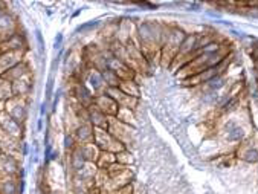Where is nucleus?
Segmentation results:
<instances>
[{"instance_id": "1a4fd4ad", "label": "nucleus", "mask_w": 258, "mask_h": 194, "mask_svg": "<svg viewBox=\"0 0 258 194\" xmlns=\"http://www.w3.org/2000/svg\"><path fill=\"white\" fill-rule=\"evenodd\" d=\"M76 147H78V145H76V139H75V136L68 135V136L64 138V148H66V150H69V151H74Z\"/></svg>"}, {"instance_id": "39448f33", "label": "nucleus", "mask_w": 258, "mask_h": 194, "mask_svg": "<svg viewBox=\"0 0 258 194\" xmlns=\"http://www.w3.org/2000/svg\"><path fill=\"white\" fill-rule=\"evenodd\" d=\"M101 74H102V80H104V84L107 89H120L122 78L116 72H113L110 69H104V71H101Z\"/></svg>"}, {"instance_id": "6e6552de", "label": "nucleus", "mask_w": 258, "mask_h": 194, "mask_svg": "<svg viewBox=\"0 0 258 194\" xmlns=\"http://www.w3.org/2000/svg\"><path fill=\"white\" fill-rule=\"evenodd\" d=\"M242 157L246 160V162H258V150L250 148V150L244 151Z\"/></svg>"}, {"instance_id": "f03ea898", "label": "nucleus", "mask_w": 258, "mask_h": 194, "mask_svg": "<svg viewBox=\"0 0 258 194\" xmlns=\"http://www.w3.org/2000/svg\"><path fill=\"white\" fill-rule=\"evenodd\" d=\"M94 136H95V128L90 124L78 125L76 132H75V139H76V142H81V145L82 144H92Z\"/></svg>"}, {"instance_id": "0eeeda50", "label": "nucleus", "mask_w": 258, "mask_h": 194, "mask_svg": "<svg viewBox=\"0 0 258 194\" xmlns=\"http://www.w3.org/2000/svg\"><path fill=\"white\" fill-rule=\"evenodd\" d=\"M244 136V132H243V128L238 127V125H231V127H228V133H226V138L228 141H231V142H238L242 141Z\"/></svg>"}, {"instance_id": "7ed1b4c3", "label": "nucleus", "mask_w": 258, "mask_h": 194, "mask_svg": "<svg viewBox=\"0 0 258 194\" xmlns=\"http://www.w3.org/2000/svg\"><path fill=\"white\" fill-rule=\"evenodd\" d=\"M89 121L94 125V128H101V130H104L107 127V115L95 106L89 107Z\"/></svg>"}, {"instance_id": "f257e3e1", "label": "nucleus", "mask_w": 258, "mask_h": 194, "mask_svg": "<svg viewBox=\"0 0 258 194\" xmlns=\"http://www.w3.org/2000/svg\"><path fill=\"white\" fill-rule=\"evenodd\" d=\"M74 95H75V98L78 100L81 107L89 109L95 103V95H92V92L84 84H76L75 89H74Z\"/></svg>"}, {"instance_id": "20e7f679", "label": "nucleus", "mask_w": 258, "mask_h": 194, "mask_svg": "<svg viewBox=\"0 0 258 194\" xmlns=\"http://www.w3.org/2000/svg\"><path fill=\"white\" fill-rule=\"evenodd\" d=\"M70 168L74 170V173L76 174V173H80L86 165H88L89 162H88V159L84 157V154L81 153V150H80V147H76L74 151H70Z\"/></svg>"}, {"instance_id": "423d86ee", "label": "nucleus", "mask_w": 258, "mask_h": 194, "mask_svg": "<svg viewBox=\"0 0 258 194\" xmlns=\"http://www.w3.org/2000/svg\"><path fill=\"white\" fill-rule=\"evenodd\" d=\"M88 81H89V86L92 87L94 92H100L102 89H107L104 84V80H102V74L98 69H90V72L88 75Z\"/></svg>"}]
</instances>
